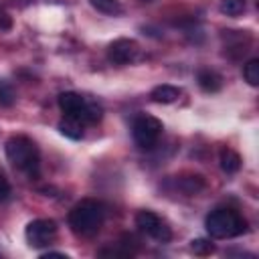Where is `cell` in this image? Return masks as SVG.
<instances>
[{
    "mask_svg": "<svg viewBox=\"0 0 259 259\" xmlns=\"http://www.w3.org/2000/svg\"><path fill=\"white\" fill-rule=\"evenodd\" d=\"M12 101H14V95H12L10 87L0 81V105L6 107V105H12Z\"/></svg>",
    "mask_w": 259,
    "mask_h": 259,
    "instance_id": "cell-18",
    "label": "cell"
},
{
    "mask_svg": "<svg viewBox=\"0 0 259 259\" xmlns=\"http://www.w3.org/2000/svg\"><path fill=\"white\" fill-rule=\"evenodd\" d=\"M4 150H6L8 162H10L16 170L28 174L30 178H32V176H38L40 154H38L36 144H34L30 138H26V136H12V138L6 140Z\"/></svg>",
    "mask_w": 259,
    "mask_h": 259,
    "instance_id": "cell-2",
    "label": "cell"
},
{
    "mask_svg": "<svg viewBox=\"0 0 259 259\" xmlns=\"http://www.w3.org/2000/svg\"><path fill=\"white\" fill-rule=\"evenodd\" d=\"M247 8L245 0H221V12L227 16H239Z\"/></svg>",
    "mask_w": 259,
    "mask_h": 259,
    "instance_id": "cell-14",
    "label": "cell"
},
{
    "mask_svg": "<svg viewBox=\"0 0 259 259\" xmlns=\"http://www.w3.org/2000/svg\"><path fill=\"white\" fill-rule=\"evenodd\" d=\"M206 233L212 239H231L243 235L247 231V221L233 208H217L212 210L206 221Z\"/></svg>",
    "mask_w": 259,
    "mask_h": 259,
    "instance_id": "cell-3",
    "label": "cell"
},
{
    "mask_svg": "<svg viewBox=\"0 0 259 259\" xmlns=\"http://www.w3.org/2000/svg\"><path fill=\"white\" fill-rule=\"evenodd\" d=\"M180 93H182L180 87H174V85L164 83V85L154 87L152 93H150V97H152V101H156V103H174V101L180 97Z\"/></svg>",
    "mask_w": 259,
    "mask_h": 259,
    "instance_id": "cell-10",
    "label": "cell"
},
{
    "mask_svg": "<svg viewBox=\"0 0 259 259\" xmlns=\"http://www.w3.org/2000/svg\"><path fill=\"white\" fill-rule=\"evenodd\" d=\"M160 134H162V121L154 115H140V117H136V121L132 125L134 142L146 150L156 146Z\"/></svg>",
    "mask_w": 259,
    "mask_h": 259,
    "instance_id": "cell-5",
    "label": "cell"
},
{
    "mask_svg": "<svg viewBox=\"0 0 259 259\" xmlns=\"http://www.w3.org/2000/svg\"><path fill=\"white\" fill-rule=\"evenodd\" d=\"M24 235L30 247H47L57 237V223L51 219H34L26 225Z\"/></svg>",
    "mask_w": 259,
    "mask_h": 259,
    "instance_id": "cell-6",
    "label": "cell"
},
{
    "mask_svg": "<svg viewBox=\"0 0 259 259\" xmlns=\"http://www.w3.org/2000/svg\"><path fill=\"white\" fill-rule=\"evenodd\" d=\"M190 251L198 257H206V255L214 253V245L208 239H192L190 241Z\"/></svg>",
    "mask_w": 259,
    "mask_h": 259,
    "instance_id": "cell-15",
    "label": "cell"
},
{
    "mask_svg": "<svg viewBox=\"0 0 259 259\" xmlns=\"http://www.w3.org/2000/svg\"><path fill=\"white\" fill-rule=\"evenodd\" d=\"M8 194H10V182H8L6 174L0 170V202H2V200H6V198H8Z\"/></svg>",
    "mask_w": 259,
    "mask_h": 259,
    "instance_id": "cell-19",
    "label": "cell"
},
{
    "mask_svg": "<svg viewBox=\"0 0 259 259\" xmlns=\"http://www.w3.org/2000/svg\"><path fill=\"white\" fill-rule=\"evenodd\" d=\"M59 107L65 117L79 119L81 123H95L101 119V107L95 103H87L79 93L65 91L59 95Z\"/></svg>",
    "mask_w": 259,
    "mask_h": 259,
    "instance_id": "cell-4",
    "label": "cell"
},
{
    "mask_svg": "<svg viewBox=\"0 0 259 259\" xmlns=\"http://www.w3.org/2000/svg\"><path fill=\"white\" fill-rule=\"evenodd\" d=\"M136 227H138L142 233L154 237L156 241L166 243V241L172 239L170 227H168L156 212H152V210H140V212L136 214Z\"/></svg>",
    "mask_w": 259,
    "mask_h": 259,
    "instance_id": "cell-7",
    "label": "cell"
},
{
    "mask_svg": "<svg viewBox=\"0 0 259 259\" xmlns=\"http://www.w3.org/2000/svg\"><path fill=\"white\" fill-rule=\"evenodd\" d=\"M219 162H221L223 172H227V174H235V172H239V168H241V156H239L235 150H231V148H223V150H221Z\"/></svg>",
    "mask_w": 259,
    "mask_h": 259,
    "instance_id": "cell-11",
    "label": "cell"
},
{
    "mask_svg": "<svg viewBox=\"0 0 259 259\" xmlns=\"http://www.w3.org/2000/svg\"><path fill=\"white\" fill-rule=\"evenodd\" d=\"M144 2H154V0H144Z\"/></svg>",
    "mask_w": 259,
    "mask_h": 259,
    "instance_id": "cell-21",
    "label": "cell"
},
{
    "mask_svg": "<svg viewBox=\"0 0 259 259\" xmlns=\"http://www.w3.org/2000/svg\"><path fill=\"white\" fill-rule=\"evenodd\" d=\"M12 28V16L6 10H0V30H10Z\"/></svg>",
    "mask_w": 259,
    "mask_h": 259,
    "instance_id": "cell-20",
    "label": "cell"
},
{
    "mask_svg": "<svg viewBox=\"0 0 259 259\" xmlns=\"http://www.w3.org/2000/svg\"><path fill=\"white\" fill-rule=\"evenodd\" d=\"M243 77H245V81L249 83V85H259V59H251L247 65H245V69H243Z\"/></svg>",
    "mask_w": 259,
    "mask_h": 259,
    "instance_id": "cell-16",
    "label": "cell"
},
{
    "mask_svg": "<svg viewBox=\"0 0 259 259\" xmlns=\"http://www.w3.org/2000/svg\"><path fill=\"white\" fill-rule=\"evenodd\" d=\"M89 4L101 12V14H109V16H115L121 12V4L119 0H89Z\"/></svg>",
    "mask_w": 259,
    "mask_h": 259,
    "instance_id": "cell-13",
    "label": "cell"
},
{
    "mask_svg": "<svg viewBox=\"0 0 259 259\" xmlns=\"http://www.w3.org/2000/svg\"><path fill=\"white\" fill-rule=\"evenodd\" d=\"M196 81H198L200 89L206 91V93H217V91L223 87L221 75L214 73V71H210V69H200V71L196 73Z\"/></svg>",
    "mask_w": 259,
    "mask_h": 259,
    "instance_id": "cell-9",
    "label": "cell"
},
{
    "mask_svg": "<svg viewBox=\"0 0 259 259\" xmlns=\"http://www.w3.org/2000/svg\"><path fill=\"white\" fill-rule=\"evenodd\" d=\"M59 132L65 136V138H71V140H79L83 138V123L79 119H73V117H65L59 121Z\"/></svg>",
    "mask_w": 259,
    "mask_h": 259,
    "instance_id": "cell-12",
    "label": "cell"
},
{
    "mask_svg": "<svg viewBox=\"0 0 259 259\" xmlns=\"http://www.w3.org/2000/svg\"><path fill=\"white\" fill-rule=\"evenodd\" d=\"M103 219H105V206L93 198H85V200L77 202L69 210V217H67L71 231L75 235H81V237L95 235L101 229Z\"/></svg>",
    "mask_w": 259,
    "mask_h": 259,
    "instance_id": "cell-1",
    "label": "cell"
},
{
    "mask_svg": "<svg viewBox=\"0 0 259 259\" xmlns=\"http://www.w3.org/2000/svg\"><path fill=\"white\" fill-rule=\"evenodd\" d=\"M140 53V47L132 38H115L107 49V59L113 65H127L132 63Z\"/></svg>",
    "mask_w": 259,
    "mask_h": 259,
    "instance_id": "cell-8",
    "label": "cell"
},
{
    "mask_svg": "<svg viewBox=\"0 0 259 259\" xmlns=\"http://www.w3.org/2000/svg\"><path fill=\"white\" fill-rule=\"evenodd\" d=\"M180 188L186 192V194H196L198 190L204 188V180L200 176H188V178H182L180 180Z\"/></svg>",
    "mask_w": 259,
    "mask_h": 259,
    "instance_id": "cell-17",
    "label": "cell"
}]
</instances>
